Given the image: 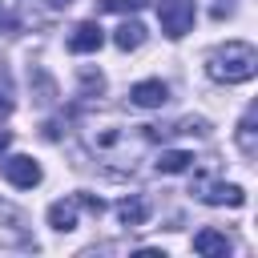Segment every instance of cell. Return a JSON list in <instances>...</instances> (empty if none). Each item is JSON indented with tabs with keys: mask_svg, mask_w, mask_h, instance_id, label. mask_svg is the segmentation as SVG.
Masks as SVG:
<instances>
[{
	"mask_svg": "<svg viewBox=\"0 0 258 258\" xmlns=\"http://www.w3.org/2000/svg\"><path fill=\"white\" fill-rule=\"evenodd\" d=\"M4 177H8V185H16V189H32V185H40V161H32L28 153H12V157H4Z\"/></svg>",
	"mask_w": 258,
	"mask_h": 258,
	"instance_id": "cell-6",
	"label": "cell"
},
{
	"mask_svg": "<svg viewBox=\"0 0 258 258\" xmlns=\"http://www.w3.org/2000/svg\"><path fill=\"white\" fill-rule=\"evenodd\" d=\"M12 97H16V93H12V77H8V69L0 64V117L12 113Z\"/></svg>",
	"mask_w": 258,
	"mask_h": 258,
	"instance_id": "cell-15",
	"label": "cell"
},
{
	"mask_svg": "<svg viewBox=\"0 0 258 258\" xmlns=\"http://www.w3.org/2000/svg\"><path fill=\"white\" fill-rule=\"evenodd\" d=\"M129 101H133L137 109H161V105L169 101V85H165V81H137V85L129 89Z\"/></svg>",
	"mask_w": 258,
	"mask_h": 258,
	"instance_id": "cell-7",
	"label": "cell"
},
{
	"mask_svg": "<svg viewBox=\"0 0 258 258\" xmlns=\"http://www.w3.org/2000/svg\"><path fill=\"white\" fill-rule=\"evenodd\" d=\"M101 44H105V32H101V24H93V20L77 24V28H73V36H69V52H77V56L97 52Z\"/></svg>",
	"mask_w": 258,
	"mask_h": 258,
	"instance_id": "cell-8",
	"label": "cell"
},
{
	"mask_svg": "<svg viewBox=\"0 0 258 258\" xmlns=\"http://www.w3.org/2000/svg\"><path fill=\"white\" fill-rule=\"evenodd\" d=\"M0 20H4V8H0Z\"/></svg>",
	"mask_w": 258,
	"mask_h": 258,
	"instance_id": "cell-21",
	"label": "cell"
},
{
	"mask_svg": "<svg viewBox=\"0 0 258 258\" xmlns=\"http://www.w3.org/2000/svg\"><path fill=\"white\" fill-rule=\"evenodd\" d=\"M206 77L218 81V85H242L258 73V48L246 44V40H226L218 48L206 52Z\"/></svg>",
	"mask_w": 258,
	"mask_h": 258,
	"instance_id": "cell-2",
	"label": "cell"
},
{
	"mask_svg": "<svg viewBox=\"0 0 258 258\" xmlns=\"http://www.w3.org/2000/svg\"><path fill=\"white\" fill-rule=\"evenodd\" d=\"M81 85H85V93H93V89L101 93V89H105V77L93 73V69H85V73H81Z\"/></svg>",
	"mask_w": 258,
	"mask_h": 258,
	"instance_id": "cell-18",
	"label": "cell"
},
{
	"mask_svg": "<svg viewBox=\"0 0 258 258\" xmlns=\"http://www.w3.org/2000/svg\"><path fill=\"white\" fill-rule=\"evenodd\" d=\"M113 210H117V218H121V226H141V222L149 218V206H145L141 198H121V202H117Z\"/></svg>",
	"mask_w": 258,
	"mask_h": 258,
	"instance_id": "cell-13",
	"label": "cell"
},
{
	"mask_svg": "<svg viewBox=\"0 0 258 258\" xmlns=\"http://www.w3.org/2000/svg\"><path fill=\"white\" fill-rule=\"evenodd\" d=\"M141 40H145V28H141L137 20H125V24L113 32V44H117L121 52H133V48H141Z\"/></svg>",
	"mask_w": 258,
	"mask_h": 258,
	"instance_id": "cell-14",
	"label": "cell"
},
{
	"mask_svg": "<svg viewBox=\"0 0 258 258\" xmlns=\"http://www.w3.org/2000/svg\"><path fill=\"white\" fill-rule=\"evenodd\" d=\"M77 210H81L77 198H60V202H52V206H48V226L60 230V234L77 230Z\"/></svg>",
	"mask_w": 258,
	"mask_h": 258,
	"instance_id": "cell-9",
	"label": "cell"
},
{
	"mask_svg": "<svg viewBox=\"0 0 258 258\" xmlns=\"http://www.w3.org/2000/svg\"><path fill=\"white\" fill-rule=\"evenodd\" d=\"M194 250L206 254V258H226L230 254V238L222 230H198L194 234Z\"/></svg>",
	"mask_w": 258,
	"mask_h": 258,
	"instance_id": "cell-10",
	"label": "cell"
},
{
	"mask_svg": "<svg viewBox=\"0 0 258 258\" xmlns=\"http://www.w3.org/2000/svg\"><path fill=\"white\" fill-rule=\"evenodd\" d=\"M4 250H36L32 226L12 202H0V254Z\"/></svg>",
	"mask_w": 258,
	"mask_h": 258,
	"instance_id": "cell-3",
	"label": "cell"
},
{
	"mask_svg": "<svg viewBox=\"0 0 258 258\" xmlns=\"http://www.w3.org/2000/svg\"><path fill=\"white\" fill-rule=\"evenodd\" d=\"M8 141H12V137H8V133H4V129H0V153H4V149H8Z\"/></svg>",
	"mask_w": 258,
	"mask_h": 258,
	"instance_id": "cell-20",
	"label": "cell"
},
{
	"mask_svg": "<svg viewBox=\"0 0 258 258\" xmlns=\"http://www.w3.org/2000/svg\"><path fill=\"white\" fill-rule=\"evenodd\" d=\"M149 141H153L149 125H125V121H89L85 125V145H89L93 161L113 177L133 173L141 153L149 149Z\"/></svg>",
	"mask_w": 258,
	"mask_h": 258,
	"instance_id": "cell-1",
	"label": "cell"
},
{
	"mask_svg": "<svg viewBox=\"0 0 258 258\" xmlns=\"http://www.w3.org/2000/svg\"><path fill=\"white\" fill-rule=\"evenodd\" d=\"M153 165H157V173H185L194 165V153L189 149H161Z\"/></svg>",
	"mask_w": 258,
	"mask_h": 258,
	"instance_id": "cell-12",
	"label": "cell"
},
{
	"mask_svg": "<svg viewBox=\"0 0 258 258\" xmlns=\"http://www.w3.org/2000/svg\"><path fill=\"white\" fill-rule=\"evenodd\" d=\"M177 133H198V137H206V133H210V121H206V117H185V121H177Z\"/></svg>",
	"mask_w": 258,
	"mask_h": 258,
	"instance_id": "cell-16",
	"label": "cell"
},
{
	"mask_svg": "<svg viewBox=\"0 0 258 258\" xmlns=\"http://www.w3.org/2000/svg\"><path fill=\"white\" fill-rule=\"evenodd\" d=\"M73 0H48V8H69Z\"/></svg>",
	"mask_w": 258,
	"mask_h": 258,
	"instance_id": "cell-19",
	"label": "cell"
},
{
	"mask_svg": "<svg viewBox=\"0 0 258 258\" xmlns=\"http://www.w3.org/2000/svg\"><path fill=\"white\" fill-rule=\"evenodd\" d=\"M101 8L105 12H137V8H145V0H101Z\"/></svg>",
	"mask_w": 258,
	"mask_h": 258,
	"instance_id": "cell-17",
	"label": "cell"
},
{
	"mask_svg": "<svg viewBox=\"0 0 258 258\" xmlns=\"http://www.w3.org/2000/svg\"><path fill=\"white\" fill-rule=\"evenodd\" d=\"M254 125H258V109H246V117L238 121V133H234V141H238V149H242L246 157H254V153H258V137H254Z\"/></svg>",
	"mask_w": 258,
	"mask_h": 258,
	"instance_id": "cell-11",
	"label": "cell"
},
{
	"mask_svg": "<svg viewBox=\"0 0 258 258\" xmlns=\"http://www.w3.org/2000/svg\"><path fill=\"white\" fill-rule=\"evenodd\" d=\"M157 20L169 40H181L198 20V4L194 0H157Z\"/></svg>",
	"mask_w": 258,
	"mask_h": 258,
	"instance_id": "cell-4",
	"label": "cell"
},
{
	"mask_svg": "<svg viewBox=\"0 0 258 258\" xmlns=\"http://www.w3.org/2000/svg\"><path fill=\"white\" fill-rule=\"evenodd\" d=\"M189 194L206 206H242L246 202V189L234 185V181H198Z\"/></svg>",
	"mask_w": 258,
	"mask_h": 258,
	"instance_id": "cell-5",
	"label": "cell"
}]
</instances>
